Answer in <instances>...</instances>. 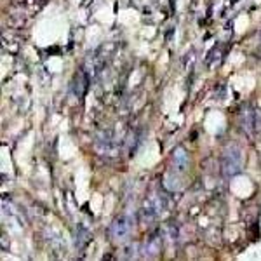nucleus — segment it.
I'll return each instance as SVG.
<instances>
[{"label": "nucleus", "mask_w": 261, "mask_h": 261, "mask_svg": "<svg viewBox=\"0 0 261 261\" xmlns=\"http://www.w3.org/2000/svg\"><path fill=\"white\" fill-rule=\"evenodd\" d=\"M221 164H223V172L226 176L239 174L242 169V151L237 146H228V148L223 151Z\"/></svg>", "instance_id": "nucleus-1"}, {"label": "nucleus", "mask_w": 261, "mask_h": 261, "mask_svg": "<svg viewBox=\"0 0 261 261\" xmlns=\"http://www.w3.org/2000/svg\"><path fill=\"white\" fill-rule=\"evenodd\" d=\"M130 230H133V220H130L129 216H125V214H122V216L113 220L110 226V237L117 242L124 241L130 233Z\"/></svg>", "instance_id": "nucleus-2"}, {"label": "nucleus", "mask_w": 261, "mask_h": 261, "mask_svg": "<svg viewBox=\"0 0 261 261\" xmlns=\"http://www.w3.org/2000/svg\"><path fill=\"white\" fill-rule=\"evenodd\" d=\"M174 162H176V167H178L179 171H185L188 166V155L187 151H185L183 146H178L174 151Z\"/></svg>", "instance_id": "nucleus-3"}, {"label": "nucleus", "mask_w": 261, "mask_h": 261, "mask_svg": "<svg viewBox=\"0 0 261 261\" xmlns=\"http://www.w3.org/2000/svg\"><path fill=\"white\" fill-rule=\"evenodd\" d=\"M87 242H89V231L81 228V233H79V237H77V247H84Z\"/></svg>", "instance_id": "nucleus-4"}]
</instances>
